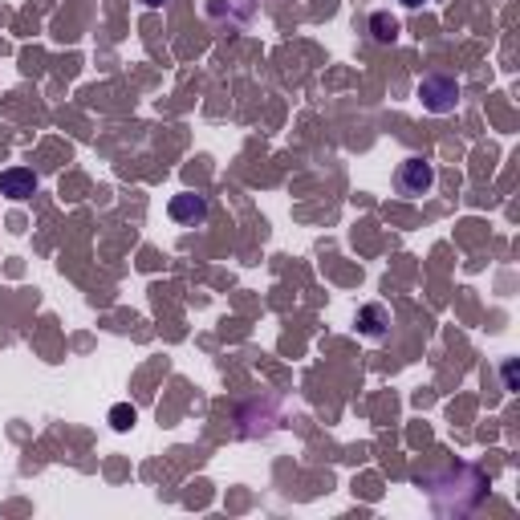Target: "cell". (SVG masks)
Here are the masks:
<instances>
[{"instance_id":"obj_1","label":"cell","mask_w":520,"mask_h":520,"mask_svg":"<svg viewBox=\"0 0 520 520\" xmlns=\"http://www.w3.org/2000/svg\"><path fill=\"white\" fill-rule=\"evenodd\" d=\"M394 188H399V196H407V199L427 196V191L436 188V167L427 159H419V154H410V159H402L399 171H394Z\"/></svg>"},{"instance_id":"obj_2","label":"cell","mask_w":520,"mask_h":520,"mask_svg":"<svg viewBox=\"0 0 520 520\" xmlns=\"http://www.w3.org/2000/svg\"><path fill=\"white\" fill-rule=\"evenodd\" d=\"M419 98H423V106L431 114H452L460 106V82L447 74H427L419 82Z\"/></svg>"},{"instance_id":"obj_3","label":"cell","mask_w":520,"mask_h":520,"mask_svg":"<svg viewBox=\"0 0 520 520\" xmlns=\"http://www.w3.org/2000/svg\"><path fill=\"white\" fill-rule=\"evenodd\" d=\"M171 220L175 224H183V228H196V224H204L207 220V196H199V191H183V196H175L171 199Z\"/></svg>"},{"instance_id":"obj_4","label":"cell","mask_w":520,"mask_h":520,"mask_svg":"<svg viewBox=\"0 0 520 520\" xmlns=\"http://www.w3.org/2000/svg\"><path fill=\"white\" fill-rule=\"evenodd\" d=\"M37 191V175L29 167H9L0 171V196L9 199H29Z\"/></svg>"},{"instance_id":"obj_5","label":"cell","mask_w":520,"mask_h":520,"mask_svg":"<svg viewBox=\"0 0 520 520\" xmlns=\"http://www.w3.org/2000/svg\"><path fill=\"white\" fill-rule=\"evenodd\" d=\"M354 325H358V333H366L370 341L386 338V325H391V313H386L383 305H362L358 317H354Z\"/></svg>"},{"instance_id":"obj_6","label":"cell","mask_w":520,"mask_h":520,"mask_svg":"<svg viewBox=\"0 0 520 520\" xmlns=\"http://www.w3.org/2000/svg\"><path fill=\"white\" fill-rule=\"evenodd\" d=\"M370 29H375V41H383V45L399 37V21L386 17V13H375V17H370Z\"/></svg>"},{"instance_id":"obj_7","label":"cell","mask_w":520,"mask_h":520,"mask_svg":"<svg viewBox=\"0 0 520 520\" xmlns=\"http://www.w3.org/2000/svg\"><path fill=\"white\" fill-rule=\"evenodd\" d=\"M135 423H138V410L130 407V402H119V407H110V427H114V431H130Z\"/></svg>"},{"instance_id":"obj_8","label":"cell","mask_w":520,"mask_h":520,"mask_svg":"<svg viewBox=\"0 0 520 520\" xmlns=\"http://www.w3.org/2000/svg\"><path fill=\"white\" fill-rule=\"evenodd\" d=\"M402 4H407V9H419V4H427V0H402Z\"/></svg>"},{"instance_id":"obj_9","label":"cell","mask_w":520,"mask_h":520,"mask_svg":"<svg viewBox=\"0 0 520 520\" xmlns=\"http://www.w3.org/2000/svg\"><path fill=\"white\" fill-rule=\"evenodd\" d=\"M143 4H146V9H159V4H163V0H143Z\"/></svg>"}]
</instances>
